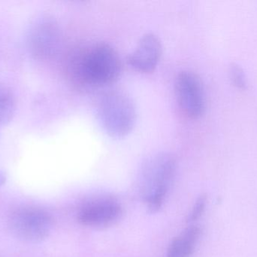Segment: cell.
Listing matches in <instances>:
<instances>
[{"instance_id":"cell-10","label":"cell","mask_w":257,"mask_h":257,"mask_svg":"<svg viewBox=\"0 0 257 257\" xmlns=\"http://www.w3.org/2000/svg\"><path fill=\"white\" fill-rule=\"evenodd\" d=\"M16 104L12 92L7 88L0 85V125L12 120Z\"/></svg>"},{"instance_id":"cell-5","label":"cell","mask_w":257,"mask_h":257,"mask_svg":"<svg viewBox=\"0 0 257 257\" xmlns=\"http://www.w3.org/2000/svg\"><path fill=\"white\" fill-rule=\"evenodd\" d=\"M30 52L39 60H51L58 54L62 33L55 19L45 16L36 21L28 36Z\"/></svg>"},{"instance_id":"cell-1","label":"cell","mask_w":257,"mask_h":257,"mask_svg":"<svg viewBox=\"0 0 257 257\" xmlns=\"http://www.w3.org/2000/svg\"><path fill=\"white\" fill-rule=\"evenodd\" d=\"M66 73L81 88H97L114 82L121 72V62L116 50L105 42L76 48L66 60Z\"/></svg>"},{"instance_id":"cell-13","label":"cell","mask_w":257,"mask_h":257,"mask_svg":"<svg viewBox=\"0 0 257 257\" xmlns=\"http://www.w3.org/2000/svg\"><path fill=\"white\" fill-rule=\"evenodd\" d=\"M6 175H5V174L3 173V172H0V187H1V186H3V184H5V183H6Z\"/></svg>"},{"instance_id":"cell-6","label":"cell","mask_w":257,"mask_h":257,"mask_svg":"<svg viewBox=\"0 0 257 257\" xmlns=\"http://www.w3.org/2000/svg\"><path fill=\"white\" fill-rule=\"evenodd\" d=\"M175 96L182 113L192 119L200 118L206 107L205 90L199 77L190 71L178 74L175 83Z\"/></svg>"},{"instance_id":"cell-3","label":"cell","mask_w":257,"mask_h":257,"mask_svg":"<svg viewBox=\"0 0 257 257\" xmlns=\"http://www.w3.org/2000/svg\"><path fill=\"white\" fill-rule=\"evenodd\" d=\"M97 110L102 128L114 138L126 137L134 128L136 107L125 92L117 90L107 92L101 98Z\"/></svg>"},{"instance_id":"cell-8","label":"cell","mask_w":257,"mask_h":257,"mask_svg":"<svg viewBox=\"0 0 257 257\" xmlns=\"http://www.w3.org/2000/svg\"><path fill=\"white\" fill-rule=\"evenodd\" d=\"M162 52L161 41L156 35L148 33L139 40L134 51L128 55V63L137 72L150 73L157 67Z\"/></svg>"},{"instance_id":"cell-9","label":"cell","mask_w":257,"mask_h":257,"mask_svg":"<svg viewBox=\"0 0 257 257\" xmlns=\"http://www.w3.org/2000/svg\"><path fill=\"white\" fill-rule=\"evenodd\" d=\"M202 235L198 226H190L174 238L167 250V257H190L194 253Z\"/></svg>"},{"instance_id":"cell-12","label":"cell","mask_w":257,"mask_h":257,"mask_svg":"<svg viewBox=\"0 0 257 257\" xmlns=\"http://www.w3.org/2000/svg\"><path fill=\"white\" fill-rule=\"evenodd\" d=\"M208 202V196L206 193H202L196 199L191 212L189 214L187 222H195L199 220L205 212Z\"/></svg>"},{"instance_id":"cell-4","label":"cell","mask_w":257,"mask_h":257,"mask_svg":"<svg viewBox=\"0 0 257 257\" xmlns=\"http://www.w3.org/2000/svg\"><path fill=\"white\" fill-rule=\"evenodd\" d=\"M9 223L17 236L35 242L42 241L49 235L54 226V219L45 210L24 207L12 213Z\"/></svg>"},{"instance_id":"cell-7","label":"cell","mask_w":257,"mask_h":257,"mask_svg":"<svg viewBox=\"0 0 257 257\" xmlns=\"http://www.w3.org/2000/svg\"><path fill=\"white\" fill-rule=\"evenodd\" d=\"M123 208L111 196H99L84 202L77 214L78 221L93 229H106L120 221Z\"/></svg>"},{"instance_id":"cell-2","label":"cell","mask_w":257,"mask_h":257,"mask_svg":"<svg viewBox=\"0 0 257 257\" xmlns=\"http://www.w3.org/2000/svg\"><path fill=\"white\" fill-rule=\"evenodd\" d=\"M176 172V158L169 152L153 154L144 161L140 172L141 192L150 212L157 213L163 206Z\"/></svg>"},{"instance_id":"cell-11","label":"cell","mask_w":257,"mask_h":257,"mask_svg":"<svg viewBox=\"0 0 257 257\" xmlns=\"http://www.w3.org/2000/svg\"><path fill=\"white\" fill-rule=\"evenodd\" d=\"M229 72H230V78L232 84L241 90L246 89L247 81L244 69L239 65L233 63L231 64Z\"/></svg>"}]
</instances>
